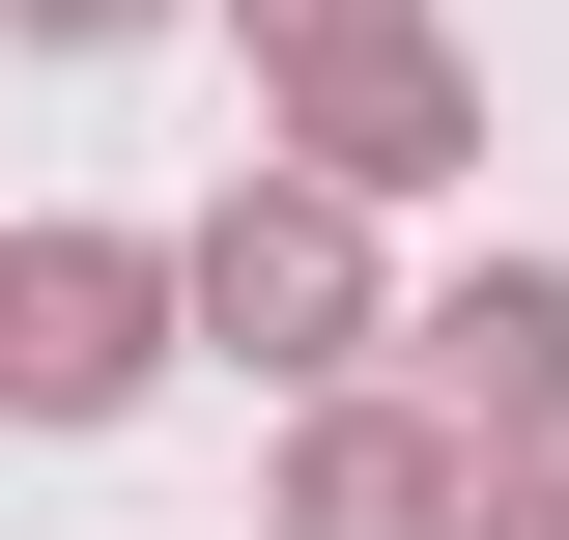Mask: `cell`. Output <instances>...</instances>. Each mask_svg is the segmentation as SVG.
<instances>
[{
	"label": "cell",
	"mask_w": 569,
	"mask_h": 540,
	"mask_svg": "<svg viewBox=\"0 0 569 540\" xmlns=\"http://www.w3.org/2000/svg\"><path fill=\"white\" fill-rule=\"evenodd\" d=\"M171 284H200V341H228V370H257L284 427H313V399H370V341H399V284H370V200H313L284 142H257V171H228L200 228H171Z\"/></svg>",
	"instance_id": "1"
},
{
	"label": "cell",
	"mask_w": 569,
	"mask_h": 540,
	"mask_svg": "<svg viewBox=\"0 0 569 540\" xmlns=\"http://www.w3.org/2000/svg\"><path fill=\"white\" fill-rule=\"evenodd\" d=\"M171 341H200L171 228H0V399H29V427H114Z\"/></svg>",
	"instance_id": "2"
},
{
	"label": "cell",
	"mask_w": 569,
	"mask_h": 540,
	"mask_svg": "<svg viewBox=\"0 0 569 540\" xmlns=\"http://www.w3.org/2000/svg\"><path fill=\"white\" fill-rule=\"evenodd\" d=\"M399 399L456 427L485 483H569V257H456L399 313Z\"/></svg>",
	"instance_id": "3"
},
{
	"label": "cell",
	"mask_w": 569,
	"mask_h": 540,
	"mask_svg": "<svg viewBox=\"0 0 569 540\" xmlns=\"http://www.w3.org/2000/svg\"><path fill=\"white\" fill-rule=\"evenodd\" d=\"M257 512H284V540H485L512 483L456 456V427H427L399 370H370V399H313V427H284V483H257Z\"/></svg>",
	"instance_id": "4"
},
{
	"label": "cell",
	"mask_w": 569,
	"mask_h": 540,
	"mask_svg": "<svg viewBox=\"0 0 569 540\" xmlns=\"http://www.w3.org/2000/svg\"><path fill=\"white\" fill-rule=\"evenodd\" d=\"M284 171H313V200H427V171H485V58H456V29H399V58L284 86Z\"/></svg>",
	"instance_id": "5"
},
{
	"label": "cell",
	"mask_w": 569,
	"mask_h": 540,
	"mask_svg": "<svg viewBox=\"0 0 569 540\" xmlns=\"http://www.w3.org/2000/svg\"><path fill=\"white\" fill-rule=\"evenodd\" d=\"M399 29H427V0H228V58H257V114H284V86H342V58H399Z\"/></svg>",
	"instance_id": "6"
},
{
	"label": "cell",
	"mask_w": 569,
	"mask_h": 540,
	"mask_svg": "<svg viewBox=\"0 0 569 540\" xmlns=\"http://www.w3.org/2000/svg\"><path fill=\"white\" fill-rule=\"evenodd\" d=\"M0 29H29V58H114V29H171V0H0Z\"/></svg>",
	"instance_id": "7"
},
{
	"label": "cell",
	"mask_w": 569,
	"mask_h": 540,
	"mask_svg": "<svg viewBox=\"0 0 569 540\" xmlns=\"http://www.w3.org/2000/svg\"><path fill=\"white\" fill-rule=\"evenodd\" d=\"M485 540H569V483H512V512H485Z\"/></svg>",
	"instance_id": "8"
}]
</instances>
